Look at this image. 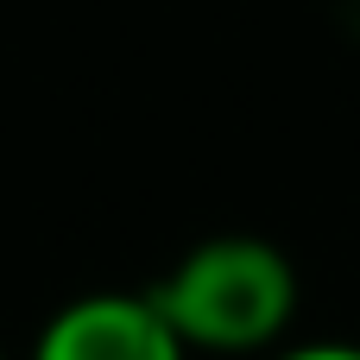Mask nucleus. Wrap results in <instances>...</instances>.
I'll list each match as a JSON object with an SVG mask.
<instances>
[{
  "label": "nucleus",
  "mask_w": 360,
  "mask_h": 360,
  "mask_svg": "<svg viewBox=\"0 0 360 360\" xmlns=\"http://www.w3.org/2000/svg\"><path fill=\"white\" fill-rule=\"evenodd\" d=\"M0 360H6V348H0Z\"/></svg>",
  "instance_id": "obj_4"
},
{
  "label": "nucleus",
  "mask_w": 360,
  "mask_h": 360,
  "mask_svg": "<svg viewBox=\"0 0 360 360\" xmlns=\"http://www.w3.org/2000/svg\"><path fill=\"white\" fill-rule=\"evenodd\" d=\"M297 266L259 234L196 240L152 285V304L190 354H278L297 323Z\"/></svg>",
  "instance_id": "obj_1"
},
{
  "label": "nucleus",
  "mask_w": 360,
  "mask_h": 360,
  "mask_svg": "<svg viewBox=\"0 0 360 360\" xmlns=\"http://www.w3.org/2000/svg\"><path fill=\"white\" fill-rule=\"evenodd\" d=\"M25 360H190L152 291H89L51 310Z\"/></svg>",
  "instance_id": "obj_2"
},
{
  "label": "nucleus",
  "mask_w": 360,
  "mask_h": 360,
  "mask_svg": "<svg viewBox=\"0 0 360 360\" xmlns=\"http://www.w3.org/2000/svg\"><path fill=\"white\" fill-rule=\"evenodd\" d=\"M272 360H360V342H297V348H278Z\"/></svg>",
  "instance_id": "obj_3"
}]
</instances>
